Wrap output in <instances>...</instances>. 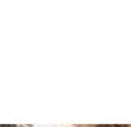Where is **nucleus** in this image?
Masks as SVG:
<instances>
[{"instance_id":"obj_1","label":"nucleus","mask_w":131,"mask_h":127,"mask_svg":"<svg viewBox=\"0 0 131 127\" xmlns=\"http://www.w3.org/2000/svg\"><path fill=\"white\" fill-rule=\"evenodd\" d=\"M97 127H127V126H124V124H102V126Z\"/></svg>"},{"instance_id":"obj_2","label":"nucleus","mask_w":131,"mask_h":127,"mask_svg":"<svg viewBox=\"0 0 131 127\" xmlns=\"http://www.w3.org/2000/svg\"><path fill=\"white\" fill-rule=\"evenodd\" d=\"M0 127H15V126H3V124H0Z\"/></svg>"}]
</instances>
